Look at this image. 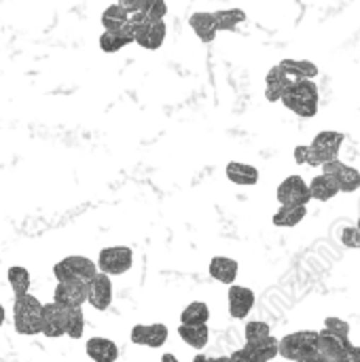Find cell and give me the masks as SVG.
Returning a JSON list of instances; mask_svg holds the SVG:
<instances>
[{
  "instance_id": "cell-1",
  "label": "cell",
  "mask_w": 360,
  "mask_h": 362,
  "mask_svg": "<svg viewBox=\"0 0 360 362\" xmlns=\"http://www.w3.org/2000/svg\"><path fill=\"white\" fill-rule=\"evenodd\" d=\"M42 305L34 295L15 297L13 301V327L19 335L34 337L42 331Z\"/></svg>"
},
{
  "instance_id": "cell-2",
  "label": "cell",
  "mask_w": 360,
  "mask_h": 362,
  "mask_svg": "<svg viewBox=\"0 0 360 362\" xmlns=\"http://www.w3.org/2000/svg\"><path fill=\"white\" fill-rule=\"evenodd\" d=\"M280 102L297 117L312 119L318 115V87L314 81H295Z\"/></svg>"
},
{
  "instance_id": "cell-3",
  "label": "cell",
  "mask_w": 360,
  "mask_h": 362,
  "mask_svg": "<svg viewBox=\"0 0 360 362\" xmlns=\"http://www.w3.org/2000/svg\"><path fill=\"white\" fill-rule=\"evenodd\" d=\"M346 136L342 132H333V129H325L318 132L312 140V144H308V159L306 165L312 168H323L331 161L339 159V151L344 144Z\"/></svg>"
},
{
  "instance_id": "cell-4",
  "label": "cell",
  "mask_w": 360,
  "mask_h": 362,
  "mask_svg": "<svg viewBox=\"0 0 360 362\" xmlns=\"http://www.w3.org/2000/svg\"><path fill=\"white\" fill-rule=\"evenodd\" d=\"M95 274H98L95 263L91 259L79 257V255L66 257V259H62L59 263L53 265V276H55L57 282H81V284H87Z\"/></svg>"
},
{
  "instance_id": "cell-5",
  "label": "cell",
  "mask_w": 360,
  "mask_h": 362,
  "mask_svg": "<svg viewBox=\"0 0 360 362\" xmlns=\"http://www.w3.org/2000/svg\"><path fill=\"white\" fill-rule=\"evenodd\" d=\"M318 333L316 331H297L280 339L278 344V356L286 361L299 362L312 354H316Z\"/></svg>"
},
{
  "instance_id": "cell-6",
  "label": "cell",
  "mask_w": 360,
  "mask_h": 362,
  "mask_svg": "<svg viewBox=\"0 0 360 362\" xmlns=\"http://www.w3.org/2000/svg\"><path fill=\"white\" fill-rule=\"evenodd\" d=\"M134 265V252L127 246H108L102 248L98 255V272L112 278V276H123L132 269Z\"/></svg>"
},
{
  "instance_id": "cell-7",
  "label": "cell",
  "mask_w": 360,
  "mask_h": 362,
  "mask_svg": "<svg viewBox=\"0 0 360 362\" xmlns=\"http://www.w3.org/2000/svg\"><path fill=\"white\" fill-rule=\"evenodd\" d=\"M276 197L280 202V206L284 208H308V204L312 202L310 195V187L301 176H289L280 182Z\"/></svg>"
},
{
  "instance_id": "cell-8",
  "label": "cell",
  "mask_w": 360,
  "mask_h": 362,
  "mask_svg": "<svg viewBox=\"0 0 360 362\" xmlns=\"http://www.w3.org/2000/svg\"><path fill=\"white\" fill-rule=\"evenodd\" d=\"M323 174L333 178L339 187V193H354L360 189V172L352 165H346L344 161H331L323 165Z\"/></svg>"
},
{
  "instance_id": "cell-9",
  "label": "cell",
  "mask_w": 360,
  "mask_h": 362,
  "mask_svg": "<svg viewBox=\"0 0 360 362\" xmlns=\"http://www.w3.org/2000/svg\"><path fill=\"white\" fill-rule=\"evenodd\" d=\"M85 288H87V303H89L93 310L106 312V310L110 308V303H112V282H110L108 276H104V274L98 272V274L85 284Z\"/></svg>"
},
{
  "instance_id": "cell-10",
  "label": "cell",
  "mask_w": 360,
  "mask_h": 362,
  "mask_svg": "<svg viewBox=\"0 0 360 362\" xmlns=\"http://www.w3.org/2000/svg\"><path fill=\"white\" fill-rule=\"evenodd\" d=\"M168 327L163 322H153V325H136L132 329V344L136 346H144V348H153V350H159L166 346L168 341Z\"/></svg>"
},
{
  "instance_id": "cell-11",
  "label": "cell",
  "mask_w": 360,
  "mask_h": 362,
  "mask_svg": "<svg viewBox=\"0 0 360 362\" xmlns=\"http://www.w3.org/2000/svg\"><path fill=\"white\" fill-rule=\"evenodd\" d=\"M66 320H68V308H62L57 303H45L42 305V331L47 339H59L66 335Z\"/></svg>"
},
{
  "instance_id": "cell-12",
  "label": "cell",
  "mask_w": 360,
  "mask_h": 362,
  "mask_svg": "<svg viewBox=\"0 0 360 362\" xmlns=\"http://www.w3.org/2000/svg\"><path fill=\"white\" fill-rule=\"evenodd\" d=\"M255 301H257V295L255 291L246 288V286H229V293H227V303H229V316L236 318V320H246L248 314L252 312L255 308Z\"/></svg>"
},
{
  "instance_id": "cell-13",
  "label": "cell",
  "mask_w": 360,
  "mask_h": 362,
  "mask_svg": "<svg viewBox=\"0 0 360 362\" xmlns=\"http://www.w3.org/2000/svg\"><path fill=\"white\" fill-rule=\"evenodd\" d=\"M352 348L350 339H342L337 335L327 333L325 329L318 331V344H316V352L325 362H337L348 350Z\"/></svg>"
},
{
  "instance_id": "cell-14",
  "label": "cell",
  "mask_w": 360,
  "mask_h": 362,
  "mask_svg": "<svg viewBox=\"0 0 360 362\" xmlns=\"http://www.w3.org/2000/svg\"><path fill=\"white\" fill-rule=\"evenodd\" d=\"M53 303L62 308H83L87 303V288L81 282H57Z\"/></svg>"
},
{
  "instance_id": "cell-15",
  "label": "cell",
  "mask_w": 360,
  "mask_h": 362,
  "mask_svg": "<svg viewBox=\"0 0 360 362\" xmlns=\"http://www.w3.org/2000/svg\"><path fill=\"white\" fill-rule=\"evenodd\" d=\"M166 21H144L138 30H136V36H134V42L140 45L142 49H149V51H155L163 45L166 40Z\"/></svg>"
},
{
  "instance_id": "cell-16",
  "label": "cell",
  "mask_w": 360,
  "mask_h": 362,
  "mask_svg": "<svg viewBox=\"0 0 360 362\" xmlns=\"http://www.w3.org/2000/svg\"><path fill=\"white\" fill-rule=\"evenodd\" d=\"M85 354L93 362H117L119 348L112 339L106 337H91L85 344Z\"/></svg>"
},
{
  "instance_id": "cell-17",
  "label": "cell",
  "mask_w": 360,
  "mask_h": 362,
  "mask_svg": "<svg viewBox=\"0 0 360 362\" xmlns=\"http://www.w3.org/2000/svg\"><path fill=\"white\" fill-rule=\"evenodd\" d=\"M278 68L295 83V81H314L318 76V66L310 59H282Z\"/></svg>"
},
{
  "instance_id": "cell-18",
  "label": "cell",
  "mask_w": 360,
  "mask_h": 362,
  "mask_svg": "<svg viewBox=\"0 0 360 362\" xmlns=\"http://www.w3.org/2000/svg\"><path fill=\"white\" fill-rule=\"evenodd\" d=\"M208 272L210 276L221 282V284H227V286H233L236 284V278H238V272H240V265L236 259H229V257H214L208 265Z\"/></svg>"
},
{
  "instance_id": "cell-19",
  "label": "cell",
  "mask_w": 360,
  "mask_h": 362,
  "mask_svg": "<svg viewBox=\"0 0 360 362\" xmlns=\"http://www.w3.org/2000/svg\"><path fill=\"white\" fill-rule=\"evenodd\" d=\"M189 25H191L193 34H195L202 42H206V45L212 42V40L216 38V34H219L216 21H214V15H212V13H204V11L193 13V15L189 17Z\"/></svg>"
},
{
  "instance_id": "cell-20",
  "label": "cell",
  "mask_w": 360,
  "mask_h": 362,
  "mask_svg": "<svg viewBox=\"0 0 360 362\" xmlns=\"http://www.w3.org/2000/svg\"><path fill=\"white\" fill-rule=\"evenodd\" d=\"M291 83L293 81L278 66H274L265 76V98H267V102H280L282 95L286 93V89L291 87Z\"/></svg>"
},
{
  "instance_id": "cell-21",
  "label": "cell",
  "mask_w": 360,
  "mask_h": 362,
  "mask_svg": "<svg viewBox=\"0 0 360 362\" xmlns=\"http://www.w3.org/2000/svg\"><path fill=\"white\" fill-rule=\"evenodd\" d=\"M225 176L240 187H252L259 182V170L255 165L240 163V161H229L225 168Z\"/></svg>"
},
{
  "instance_id": "cell-22",
  "label": "cell",
  "mask_w": 360,
  "mask_h": 362,
  "mask_svg": "<svg viewBox=\"0 0 360 362\" xmlns=\"http://www.w3.org/2000/svg\"><path fill=\"white\" fill-rule=\"evenodd\" d=\"M178 337L193 350L202 352L206 346H208V339H210V331H208V325H202V327H182L178 325L176 329Z\"/></svg>"
},
{
  "instance_id": "cell-23",
  "label": "cell",
  "mask_w": 360,
  "mask_h": 362,
  "mask_svg": "<svg viewBox=\"0 0 360 362\" xmlns=\"http://www.w3.org/2000/svg\"><path fill=\"white\" fill-rule=\"evenodd\" d=\"M308 187H310V195H312V199H318V202H329V199H333V197H337V195H339V187H337V182H335L333 178L325 176V174L316 176Z\"/></svg>"
},
{
  "instance_id": "cell-24",
  "label": "cell",
  "mask_w": 360,
  "mask_h": 362,
  "mask_svg": "<svg viewBox=\"0 0 360 362\" xmlns=\"http://www.w3.org/2000/svg\"><path fill=\"white\" fill-rule=\"evenodd\" d=\"M208 320H210V308L204 301L189 303L180 314L182 327H202V325H208Z\"/></svg>"
},
{
  "instance_id": "cell-25",
  "label": "cell",
  "mask_w": 360,
  "mask_h": 362,
  "mask_svg": "<svg viewBox=\"0 0 360 362\" xmlns=\"http://www.w3.org/2000/svg\"><path fill=\"white\" fill-rule=\"evenodd\" d=\"M212 15L219 32H233L242 21H246V13L242 8H223V11H214Z\"/></svg>"
},
{
  "instance_id": "cell-26",
  "label": "cell",
  "mask_w": 360,
  "mask_h": 362,
  "mask_svg": "<svg viewBox=\"0 0 360 362\" xmlns=\"http://www.w3.org/2000/svg\"><path fill=\"white\" fill-rule=\"evenodd\" d=\"M6 280H8V284H11V288H13V295L15 297H23V295H28V291H30V272L25 269V267H21V265H13V267H8V272H6Z\"/></svg>"
},
{
  "instance_id": "cell-27",
  "label": "cell",
  "mask_w": 360,
  "mask_h": 362,
  "mask_svg": "<svg viewBox=\"0 0 360 362\" xmlns=\"http://www.w3.org/2000/svg\"><path fill=\"white\" fill-rule=\"evenodd\" d=\"M306 216H308V208H301V206L299 208H284V206H280L278 212L274 214L272 223L276 227H297Z\"/></svg>"
},
{
  "instance_id": "cell-28",
  "label": "cell",
  "mask_w": 360,
  "mask_h": 362,
  "mask_svg": "<svg viewBox=\"0 0 360 362\" xmlns=\"http://www.w3.org/2000/svg\"><path fill=\"white\" fill-rule=\"evenodd\" d=\"M127 19H129V15L119 4H110V6L104 8L100 21L104 25V32H117V30H121L127 23Z\"/></svg>"
},
{
  "instance_id": "cell-29",
  "label": "cell",
  "mask_w": 360,
  "mask_h": 362,
  "mask_svg": "<svg viewBox=\"0 0 360 362\" xmlns=\"http://www.w3.org/2000/svg\"><path fill=\"white\" fill-rule=\"evenodd\" d=\"M85 331V316L83 308H68V320H66V337L81 339Z\"/></svg>"
},
{
  "instance_id": "cell-30",
  "label": "cell",
  "mask_w": 360,
  "mask_h": 362,
  "mask_svg": "<svg viewBox=\"0 0 360 362\" xmlns=\"http://www.w3.org/2000/svg\"><path fill=\"white\" fill-rule=\"evenodd\" d=\"M244 337H246V346H257L261 344L263 339L272 337V329L267 322H261V320H252L246 325V331H244Z\"/></svg>"
},
{
  "instance_id": "cell-31",
  "label": "cell",
  "mask_w": 360,
  "mask_h": 362,
  "mask_svg": "<svg viewBox=\"0 0 360 362\" xmlns=\"http://www.w3.org/2000/svg\"><path fill=\"white\" fill-rule=\"evenodd\" d=\"M278 344H280V339H276L274 335L272 337H267V339H263L261 344H257V346H248V348H252L261 358L265 362L274 361V358H278Z\"/></svg>"
},
{
  "instance_id": "cell-32",
  "label": "cell",
  "mask_w": 360,
  "mask_h": 362,
  "mask_svg": "<svg viewBox=\"0 0 360 362\" xmlns=\"http://www.w3.org/2000/svg\"><path fill=\"white\" fill-rule=\"evenodd\" d=\"M142 15L146 21H163V17L168 15V4L163 0H149Z\"/></svg>"
},
{
  "instance_id": "cell-33",
  "label": "cell",
  "mask_w": 360,
  "mask_h": 362,
  "mask_svg": "<svg viewBox=\"0 0 360 362\" xmlns=\"http://www.w3.org/2000/svg\"><path fill=\"white\" fill-rule=\"evenodd\" d=\"M325 331L331 333V335H337L342 339H350V325L346 320L337 318V316H329L325 320Z\"/></svg>"
},
{
  "instance_id": "cell-34",
  "label": "cell",
  "mask_w": 360,
  "mask_h": 362,
  "mask_svg": "<svg viewBox=\"0 0 360 362\" xmlns=\"http://www.w3.org/2000/svg\"><path fill=\"white\" fill-rule=\"evenodd\" d=\"M229 362H265L252 348H248V346H244V348H240V350H236L231 356H229Z\"/></svg>"
},
{
  "instance_id": "cell-35",
  "label": "cell",
  "mask_w": 360,
  "mask_h": 362,
  "mask_svg": "<svg viewBox=\"0 0 360 362\" xmlns=\"http://www.w3.org/2000/svg\"><path fill=\"white\" fill-rule=\"evenodd\" d=\"M342 242L350 250H360V231L356 227H346L342 231Z\"/></svg>"
},
{
  "instance_id": "cell-36",
  "label": "cell",
  "mask_w": 360,
  "mask_h": 362,
  "mask_svg": "<svg viewBox=\"0 0 360 362\" xmlns=\"http://www.w3.org/2000/svg\"><path fill=\"white\" fill-rule=\"evenodd\" d=\"M337 362H360L359 346H352V348H350V350H348V352H346V354H344V356H342Z\"/></svg>"
},
{
  "instance_id": "cell-37",
  "label": "cell",
  "mask_w": 360,
  "mask_h": 362,
  "mask_svg": "<svg viewBox=\"0 0 360 362\" xmlns=\"http://www.w3.org/2000/svg\"><path fill=\"white\" fill-rule=\"evenodd\" d=\"M293 157H295V161H297L299 165H306V159H308V146H306V144H299V146H295V153H293Z\"/></svg>"
},
{
  "instance_id": "cell-38",
  "label": "cell",
  "mask_w": 360,
  "mask_h": 362,
  "mask_svg": "<svg viewBox=\"0 0 360 362\" xmlns=\"http://www.w3.org/2000/svg\"><path fill=\"white\" fill-rule=\"evenodd\" d=\"M299 362H325L320 356H318V352L316 354H312V356H308V358H303V361H299Z\"/></svg>"
},
{
  "instance_id": "cell-39",
  "label": "cell",
  "mask_w": 360,
  "mask_h": 362,
  "mask_svg": "<svg viewBox=\"0 0 360 362\" xmlns=\"http://www.w3.org/2000/svg\"><path fill=\"white\" fill-rule=\"evenodd\" d=\"M161 362H180V361H178L174 354H163V356H161Z\"/></svg>"
},
{
  "instance_id": "cell-40",
  "label": "cell",
  "mask_w": 360,
  "mask_h": 362,
  "mask_svg": "<svg viewBox=\"0 0 360 362\" xmlns=\"http://www.w3.org/2000/svg\"><path fill=\"white\" fill-rule=\"evenodd\" d=\"M212 358H208V356H204V354H197V356H193V361L191 362H210Z\"/></svg>"
},
{
  "instance_id": "cell-41",
  "label": "cell",
  "mask_w": 360,
  "mask_h": 362,
  "mask_svg": "<svg viewBox=\"0 0 360 362\" xmlns=\"http://www.w3.org/2000/svg\"><path fill=\"white\" fill-rule=\"evenodd\" d=\"M4 316H6V314H4V308L0 305V329H2V325H4Z\"/></svg>"
},
{
  "instance_id": "cell-42",
  "label": "cell",
  "mask_w": 360,
  "mask_h": 362,
  "mask_svg": "<svg viewBox=\"0 0 360 362\" xmlns=\"http://www.w3.org/2000/svg\"><path fill=\"white\" fill-rule=\"evenodd\" d=\"M210 362H229V356H219V358H212Z\"/></svg>"
}]
</instances>
